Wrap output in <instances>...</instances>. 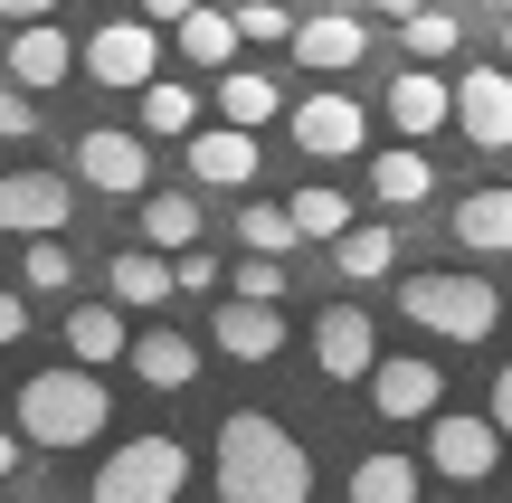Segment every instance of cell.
Masks as SVG:
<instances>
[{"instance_id": "obj_33", "label": "cell", "mask_w": 512, "mask_h": 503, "mask_svg": "<svg viewBox=\"0 0 512 503\" xmlns=\"http://www.w3.org/2000/svg\"><path fill=\"white\" fill-rule=\"evenodd\" d=\"M228 295H247V304H285V257H266V247H247V257L228 266Z\"/></svg>"}, {"instance_id": "obj_12", "label": "cell", "mask_w": 512, "mask_h": 503, "mask_svg": "<svg viewBox=\"0 0 512 503\" xmlns=\"http://www.w3.org/2000/svg\"><path fill=\"white\" fill-rule=\"evenodd\" d=\"M456 124L475 152H512V67H475L456 86Z\"/></svg>"}, {"instance_id": "obj_13", "label": "cell", "mask_w": 512, "mask_h": 503, "mask_svg": "<svg viewBox=\"0 0 512 503\" xmlns=\"http://www.w3.org/2000/svg\"><path fill=\"white\" fill-rule=\"evenodd\" d=\"M313 361H323V380H370L380 333H370L361 304H323V323H313Z\"/></svg>"}, {"instance_id": "obj_7", "label": "cell", "mask_w": 512, "mask_h": 503, "mask_svg": "<svg viewBox=\"0 0 512 503\" xmlns=\"http://www.w3.org/2000/svg\"><path fill=\"white\" fill-rule=\"evenodd\" d=\"M76 181H95L105 200H143V181H152V152H143V133L86 124V133H76Z\"/></svg>"}, {"instance_id": "obj_42", "label": "cell", "mask_w": 512, "mask_h": 503, "mask_svg": "<svg viewBox=\"0 0 512 503\" xmlns=\"http://www.w3.org/2000/svg\"><path fill=\"white\" fill-rule=\"evenodd\" d=\"M503 67H512V19H503Z\"/></svg>"}, {"instance_id": "obj_25", "label": "cell", "mask_w": 512, "mask_h": 503, "mask_svg": "<svg viewBox=\"0 0 512 503\" xmlns=\"http://www.w3.org/2000/svg\"><path fill=\"white\" fill-rule=\"evenodd\" d=\"M370 190H380L389 209H418L427 190H437V171H427L418 143H399V152H380V162H370Z\"/></svg>"}, {"instance_id": "obj_16", "label": "cell", "mask_w": 512, "mask_h": 503, "mask_svg": "<svg viewBox=\"0 0 512 503\" xmlns=\"http://www.w3.org/2000/svg\"><path fill=\"white\" fill-rule=\"evenodd\" d=\"M209 333H219L228 361H275V352H285V314H275V304H247V295H228Z\"/></svg>"}, {"instance_id": "obj_8", "label": "cell", "mask_w": 512, "mask_h": 503, "mask_svg": "<svg viewBox=\"0 0 512 503\" xmlns=\"http://www.w3.org/2000/svg\"><path fill=\"white\" fill-rule=\"evenodd\" d=\"M361 133H370V114L342 95V76H323V86L294 105V143H304L313 162H351V152H361Z\"/></svg>"}, {"instance_id": "obj_22", "label": "cell", "mask_w": 512, "mask_h": 503, "mask_svg": "<svg viewBox=\"0 0 512 503\" xmlns=\"http://www.w3.org/2000/svg\"><path fill=\"white\" fill-rule=\"evenodd\" d=\"M275 114H285V95H275V76H266V67H219V124L266 133Z\"/></svg>"}, {"instance_id": "obj_30", "label": "cell", "mask_w": 512, "mask_h": 503, "mask_svg": "<svg viewBox=\"0 0 512 503\" xmlns=\"http://www.w3.org/2000/svg\"><path fill=\"white\" fill-rule=\"evenodd\" d=\"M19 276H29V295H67V285H76V247L57 238V228H38L29 257H19Z\"/></svg>"}, {"instance_id": "obj_9", "label": "cell", "mask_w": 512, "mask_h": 503, "mask_svg": "<svg viewBox=\"0 0 512 503\" xmlns=\"http://www.w3.org/2000/svg\"><path fill=\"white\" fill-rule=\"evenodd\" d=\"M67 209H76V190L57 181V171H38V162L0 171V238H38V228H67Z\"/></svg>"}, {"instance_id": "obj_35", "label": "cell", "mask_w": 512, "mask_h": 503, "mask_svg": "<svg viewBox=\"0 0 512 503\" xmlns=\"http://www.w3.org/2000/svg\"><path fill=\"white\" fill-rule=\"evenodd\" d=\"M209 285H219V257H200V238H190L171 257V295H209Z\"/></svg>"}, {"instance_id": "obj_37", "label": "cell", "mask_w": 512, "mask_h": 503, "mask_svg": "<svg viewBox=\"0 0 512 503\" xmlns=\"http://www.w3.org/2000/svg\"><path fill=\"white\" fill-rule=\"evenodd\" d=\"M10 342H29V295H0V352Z\"/></svg>"}, {"instance_id": "obj_26", "label": "cell", "mask_w": 512, "mask_h": 503, "mask_svg": "<svg viewBox=\"0 0 512 503\" xmlns=\"http://www.w3.org/2000/svg\"><path fill=\"white\" fill-rule=\"evenodd\" d=\"M399 38H408V57H418V67H437V57H456V48H465V19L446 10V0H418Z\"/></svg>"}, {"instance_id": "obj_34", "label": "cell", "mask_w": 512, "mask_h": 503, "mask_svg": "<svg viewBox=\"0 0 512 503\" xmlns=\"http://www.w3.org/2000/svg\"><path fill=\"white\" fill-rule=\"evenodd\" d=\"M238 38H256V48L266 38H294V10L285 0H238Z\"/></svg>"}, {"instance_id": "obj_29", "label": "cell", "mask_w": 512, "mask_h": 503, "mask_svg": "<svg viewBox=\"0 0 512 503\" xmlns=\"http://www.w3.org/2000/svg\"><path fill=\"white\" fill-rule=\"evenodd\" d=\"M389 257H399V238H389V228H342V238H332V266H342L351 285L389 276Z\"/></svg>"}, {"instance_id": "obj_6", "label": "cell", "mask_w": 512, "mask_h": 503, "mask_svg": "<svg viewBox=\"0 0 512 503\" xmlns=\"http://www.w3.org/2000/svg\"><path fill=\"white\" fill-rule=\"evenodd\" d=\"M76 67H86L95 86L133 95V86H143V76H162V29H152L143 10H133V19H105V29H95L86 48H76Z\"/></svg>"}, {"instance_id": "obj_10", "label": "cell", "mask_w": 512, "mask_h": 503, "mask_svg": "<svg viewBox=\"0 0 512 503\" xmlns=\"http://www.w3.org/2000/svg\"><path fill=\"white\" fill-rule=\"evenodd\" d=\"M361 390H370V418H399V428H408V418H437L446 371H437V361H370Z\"/></svg>"}, {"instance_id": "obj_20", "label": "cell", "mask_w": 512, "mask_h": 503, "mask_svg": "<svg viewBox=\"0 0 512 503\" xmlns=\"http://www.w3.org/2000/svg\"><path fill=\"white\" fill-rule=\"evenodd\" d=\"M105 295L124 304V314H152V304L171 295V257H162L152 238H143V247H124V257L105 266Z\"/></svg>"}, {"instance_id": "obj_41", "label": "cell", "mask_w": 512, "mask_h": 503, "mask_svg": "<svg viewBox=\"0 0 512 503\" xmlns=\"http://www.w3.org/2000/svg\"><path fill=\"white\" fill-rule=\"evenodd\" d=\"M10 466H19V428L0 418V475H10Z\"/></svg>"}, {"instance_id": "obj_40", "label": "cell", "mask_w": 512, "mask_h": 503, "mask_svg": "<svg viewBox=\"0 0 512 503\" xmlns=\"http://www.w3.org/2000/svg\"><path fill=\"white\" fill-rule=\"evenodd\" d=\"M57 0H0V19H48Z\"/></svg>"}, {"instance_id": "obj_24", "label": "cell", "mask_w": 512, "mask_h": 503, "mask_svg": "<svg viewBox=\"0 0 512 503\" xmlns=\"http://www.w3.org/2000/svg\"><path fill=\"white\" fill-rule=\"evenodd\" d=\"M143 133H162V143H190V133H200V95L181 86V76H143Z\"/></svg>"}, {"instance_id": "obj_3", "label": "cell", "mask_w": 512, "mask_h": 503, "mask_svg": "<svg viewBox=\"0 0 512 503\" xmlns=\"http://www.w3.org/2000/svg\"><path fill=\"white\" fill-rule=\"evenodd\" d=\"M399 314L418 323V333H437V342H484L503 323V295H494V276H456V266H437V276H408L399 285Z\"/></svg>"}, {"instance_id": "obj_31", "label": "cell", "mask_w": 512, "mask_h": 503, "mask_svg": "<svg viewBox=\"0 0 512 503\" xmlns=\"http://www.w3.org/2000/svg\"><path fill=\"white\" fill-rule=\"evenodd\" d=\"M285 209H294V228H304V238H342V228H351V200H342L332 181H304Z\"/></svg>"}, {"instance_id": "obj_38", "label": "cell", "mask_w": 512, "mask_h": 503, "mask_svg": "<svg viewBox=\"0 0 512 503\" xmlns=\"http://www.w3.org/2000/svg\"><path fill=\"white\" fill-rule=\"evenodd\" d=\"M484 409H494V428H503V447H512V361L494 371V399H484Z\"/></svg>"}, {"instance_id": "obj_32", "label": "cell", "mask_w": 512, "mask_h": 503, "mask_svg": "<svg viewBox=\"0 0 512 503\" xmlns=\"http://www.w3.org/2000/svg\"><path fill=\"white\" fill-rule=\"evenodd\" d=\"M238 238H247V247H266V257H294V238H304V228H294V209L247 200V209H238Z\"/></svg>"}, {"instance_id": "obj_5", "label": "cell", "mask_w": 512, "mask_h": 503, "mask_svg": "<svg viewBox=\"0 0 512 503\" xmlns=\"http://www.w3.org/2000/svg\"><path fill=\"white\" fill-rule=\"evenodd\" d=\"M494 456H503V428L494 409H437L427 418V475L437 485H494Z\"/></svg>"}, {"instance_id": "obj_15", "label": "cell", "mask_w": 512, "mask_h": 503, "mask_svg": "<svg viewBox=\"0 0 512 503\" xmlns=\"http://www.w3.org/2000/svg\"><path fill=\"white\" fill-rule=\"evenodd\" d=\"M294 57H304L313 76H351L370 57V19H342V10L332 19H294Z\"/></svg>"}, {"instance_id": "obj_19", "label": "cell", "mask_w": 512, "mask_h": 503, "mask_svg": "<svg viewBox=\"0 0 512 503\" xmlns=\"http://www.w3.org/2000/svg\"><path fill=\"white\" fill-rule=\"evenodd\" d=\"M456 247H475V257H512V190L484 181L456 200Z\"/></svg>"}, {"instance_id": "obj_28", "label": "cell", "mask_w": 512, "mask_h": 503, "mask_svg": "<svg viewBox=\"0 0 512 503\" xmlns=\"http://www.w3.org/2000/svg\"><path fill=\"white\" fill-rule=\"evenodd\" d=\"M143 238L152 247H190L200 238V200L190 190H143Z\"/></svg>"}, {"instance_id": "obj_17", "label": "cell", "mask_w": 512, "mask_h": 503, "mask_svg": "<svg viewBox=\"0 0 512 503\" xmlns=\"http://www.w3.org/2000/svg\"><path fill=\"white\" fill-rule=\"evenodd\" d=\"M162 38H181L190 67H238V10H219V0H190Z\"/></svg>"}, {"instance_id": "obj_1", "label": "cell", "mask_w": 512, "mask_h": 503, "mask_svg": "<svg viewBox=\"0 0 512 503\" xmlns=\"http://www.w3.org/2000/svg\"><path fill=\"white\" fill-rule=\"evenodd\" d=\"M219 503H313V456L275 428L266 409H228L219 456H209Z\"/></svg>"}, {"instance_id": "obj_23", "label": "cell", "mask_w": 512, "mask_h": 503, "mask_svg": "<svg viewBox=\"0 0 512 503\" xmlns=\"http://www.w3.org/2000/svg\"><path fill=\"white\" fill-rule=\"evenodd\" d=\"M133 371H143L152 390H190V380H200V342L190 333H133Z\"/></svg>"}, {"instance_id": "obj_14", "label": "cell", "mask_w": 512, "mask_h": 503, "mask_svg": "<svg viewBox=\"0 0 512 503\" xmlns=\"http://www.w3.org/2000/svg\"><path fill=\"white\" fill-rule=\"evenodd\" d=\"M380 105H389V124H399L408 143H418V133H437V124H456V86H446L437 67H418V57L389 76V95H380Z\"/></svg>"}, {"instance_id": "obj_2", "label": "cell", "mask_w": 512, "mask_h": 503, "mask_svg": "<svg viewBox=\"0 0 512 503\" xmlns=\"http://www.w3.org/2000/svg\"><path fill=\"white\" fill-rule=\"evenodd\" d=\"M10 418H19L29 447H95L105 418H114V390L86 371V361H67V371H29L19 399H10Z\"/></svg>"}, {"instance_id": "obj_36", "label": "cell", "mask_w": 512, "mask_h": 503, "mask_svg": "<svg viewBox=\"0 0 512 503\" xmlns=\"http://www.w3.org/2000/svg\"><path fill=\"white\" fill-rule=\"evenodd\" d=\"M38 133V105H29V86H0V143H29Z\"/></svg>"}, {"instance_id": "obj_11", "label": "cell", "mask_w": 512, "mask_h": 503, "mask_svg": "<svg viewBox=\"0 0 512 503\" xmlns=\"http://www.w3.org/2000/svg\"><path fill=\"white\" fill-rule=\"evenodd\" d=\"M67 76H76V48H67V29H57V10L48 19H10V86L48 95V86H67Z\"/></svg>"}, {"instance_id": "obj_18", "label": "cell", "mask_w": 512, "mask_h": 503, "mask_svg": "<svg viewBox=\"0 0 512 503\" xmlns=\"http://www.w3.org/2000/svg\"><path fill=\"white\" fill-rule=\"evenodd\" d=\"M190 171H200V181H219V190H247V181H256V133H247V124L190 133Z\"/></svg>"}, {"instance_id": "obj_43", "label": "cell", "mask_w": 512, "mask_h": 503, "mask_svg": "<svg viewBox=\"0 0 512 503\" xmlns=\"http://www.w3.org/2000/svg\"><path fill=\"white\" fill-rule=\"evenodd\" d=\"M219 10H238V0H219Z\"/></svg>"}, {"instance_id": "obj_21", "label": "cell", "mask_w": 512, "mask_h": 503, "mask_svg": "<svg viewBox=\"0 0 512 503\" xmlns=\"http://www.w3.org/2000/svg\"><path fill=\"white\" fill-rule=\"evenodd\" d=\"M67 352L76 361H86V371H105V361L114 352H133V323H124V304H76V314H67Z\"/></svg>"}, {"instance_id": "obj_39", "label": "cell", "mask_w": 512, "mask_h": 503, "mask_svg": "<svg viewBox=\"0 0 512 503\" xmlns=\"http://www.w3.org/2000/svg\"><path fill=\"white\" fill-rule=\"evenodd\" d=\"M181 10H190V0H143V19H152V29H171Z\"/></svg>"}, {"instance_id": "obj_27", "label": "cell", "mask_w": 512, "mask_h": 503, "mask_svg": "<svg viewBox=\"0 0 512 503\" xmlns=\"http://www.w3.org/2000/svg\"><path fill=\"white\" fill-rule=\"evenodd\" d=\"M418 485L427 475L408 466V456H361V466H351V503H418Z\"/></svg>"}, {"instance_id": "obj_4", "label": "cell", "mask_w": 512, "mask_h": 503, "mask_svg": "<svg viewBox=\"0 0 512 503\" xmlns=\"http://www.w3.org/2000/svg\"><path fill=\"white\" fill-rule=\"evenodd\" d=\"M190 485V447L181 437H124L105 456V475L86 485V503H181Z\"/></svg>"}]
</instances>
